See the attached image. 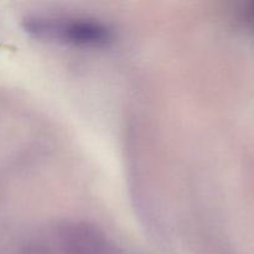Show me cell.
Instances as JSON below:
<instances>
[{
  "label": "cell",
  "mask_w": 254,
  "mask_h": 254,
  "mask_svg": "<svg viewBox=\"0 0 254 254\" xmlns=\"http://www.w3.org/2000/svg\"><path fill=\"white\" fill-rule=\"evenodd\" d=\"M27 32L39 39L54 40L79 47H103L113 41V30L92 19L29 17L24 21Z\"/></svg>",
  "instance_id": "6da1fadb"
},
{
  "label": "cell",
  "mask_w": 254,
  "mask_h": 254,
  "mask_svg": "<svg viewBox=\"0 0 254 254\" xmlns=\"http://www.w3.org/2000/svg\"><path fill=\"white\" fill-rule=\"evenodd\" d=\"M238 19L246 29L254 32V1L246 2L238 11Z\"/></svg>",
  "instance_id": "7a4b0ae2"
}]
</instances>
